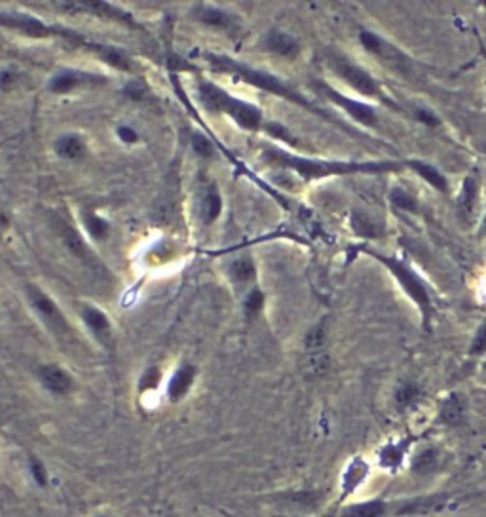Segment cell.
<instances>
[{
    "mask_svg": "<svg viewBox=\"0 0 486 517\" xmlns=\"http://www.w3.org/2000/svg\"><path fill=\"white\" fill-rule=\"evenodd\" d=\"M437 462V454L435 451H423L422 454H418L412 462V468L416 472H425V469H432L433 464Z\"/></svg>",
    "mask_w": 486,
    "mask_h": 517,
    "instance_id": "32",
    "label": "cell"
},
{
    "mask_svg": "<svg viewBox=\"0 0 486 517\" xmlns=\"http://www.w3.org/2000/svg\"><path fill=\"white\" fill-rule=\"evenodd\" d=\"M329 67L337 72L340 78L344 80L346 84H350L355 92H359V94L367 97H372V99H380L384 103H390L388 97L384 96V92H382V86L365 69H361V67L340 56H330Z\"/></svg>",
    "mask_w": 486,
    "mask_h": 517,
    "instance_id": "5",
    "label": "cell"
},
{
    "mask_svg": "<svg viewBox=\"0 0 486 517\" xmlns=\"http://www.w3.org/2000/svg\"><path fill=\"white\" fill-rule=\"evenodd\" d=\"M485 231H486V219H485Z\"/></svg>",
    "mask_w": 486,
    "mask_h": 517,
    "instance_id": "41",
    "label": "cell"
},
{
    "mask_svg": "<svg viewBox=\"0 0 486 517\" xmlns=\"http://www.w3.org/2000/svg\"><path fill=\"white\" fill-rule=\"evenodd\" d=\"M39 377L40 382H42L50 392L65 394V392L71 390L72 379L65 373L59 366H42L39 369Z\"/></svg>",
    "mask_w": 486,
    "mask_h": 517,
    "instance_id": "12",
    "label": "cell"
},
{
    "mask_svg": "<svg viewBox=\"0 0 486 517\" xmlns=\"http://www.w3.org/2000/svg\"><path fill=\"white\" fill-rule=\"evenodd\" d=\"M369 464L363 461V458H353L350 464H348V468L344 472V478H342V489H344V494H342V498L346 496H350L352 493H355L357 489L361 487V483L365 481V479L369 478Z\"/></svg>",
    "mask_w": 486,
    "mask_h": 517,
    "instance_id": "13",
    "label": "cell"
},
{
    "mask_svg": "<svg viewBox=\"0 0 486 517\" xmlns=\"http://www.w3.org/2000/svg\"><path fill=\"white\" fill-rule=\"evenodd\" d=\"M465 416V401L458 394H450L441 405V421L448 426H458Z\"/></svg>",
    "mask_w": 486,
    "mask_h": 517,
    "instance_id": "20",
    "label": "cell"
},
{
    "mask_svg": "<svg viewBox=\"0 0 486 517\" xmlns=\"http://www.w3.org/2000/svg\"><path fill=\"white\" fill-rule=\"evenodd\" d=\"M477 194H478L477 177L467 176L462 184V191H460L458 198H456V211H458V219H460L463 224H469L471 219H473Z\"/></svg>",
    "mask_w": 486,
    "mask_h": 517,
    "instance_id": "11",
    "label": "cell"
},
{
    "mask_svg": "<svg viewBox=\"0 0 486 517\" xmlns=\"http://www.w3.org/2000/svg\"><path fill=\"white\" fill-rule=\"evenodd\" d=\"M407 166L410 167L412 171H416L418 176L422 177L425 183L432 184L435 191H439V192L448 191V183H447V179H445V176L441 173L437 167H433L432 164H425V162H422V160H408Z\"/></svg>",
    "mask_w": 486,
    "mask_h": 517,
    "instance_id": "17",
    "label": "cell"
},
{
    "mask_svg": "<svg viewBox=\"0 0 486 517\" xmlns=\"http://www.w3.org/2000/svg\"><path fill=\"white\" fill-rule=\"evenodd\" d=\"M84 221H86V229L92 232V236H94L95 240H103L109 234V224H107V221H103L101 217H97V215L94 213H87Z\"/></svg>",
    "mask_w": 486,
    "mask_h": 517,
    "instance_id": "29",
    "label": "cell"
},
{
    "mask_svg": "<svg viewBox=\"0 0 486 517\" xmlns=\"http://www.w3.org/2000/svg\"><path fill=\"white\" fill-rule=\"evenodd\" d=\"M55 151H57L59 156H63V158L76 160L80 158V156H84V152H86V143H84L78 136H63L61 139H57Z\"/></svg>",
    "mask_w": 486,
    "mask_h": 517,
    "instance_id": "24",
    "label": "cell"
},
{
    "mask_svg": "<svg viewBox=\"0 0 486 517\" xmlns=\"http://www.w3.org/2000/svg\"><path fill=\"white\" fill-rule=\"evenodd\" d=\"M207 59H209V63H211L213 67H217L219 71L234 72L237 78L245 80V82H249V84H253V86H257V88L260 89H266V92L274 94V96L283 97V99H287L290 103L298 105V107H302V109H306V111L314 112L317 116H321V118L332 122V118H330L327 112H323L321 109L314 107V105L308 101L306 97L300 96L298 92L289 88L287 84H283L282 80H277L275 76H272V74H268V72L264 71H257V69H249V67H245V65L242 63H235V61L228 59V57L207 56Z\"/></svg>",
    "mask_w": 486,
    "mask_h": 517,
    "instance_id": "2",
    "label": "cell"
},
{
    "mask_svg": "<svg viewBox=\"0 0 486 517\" xmlns=\"http://www.w3.org/2000/svg\"><path fill=\"white\" fill-rule=\"evenodd\" d=\"M194 377H196V369L192 366H182L173 374L171 382H169V388H167V396L171 401H179L187 392L190 390L192 382H194Z\"/></svg>",
    "mask_w": 486,
    "mask_h": 517,
    "instance_id": "18",
    "label": "cell"
},
{
    "mask_svg": "<svg viewBox=\"0 0 486 517\" xmlns=\"http://www.w3.org/2000/svg\"><path fill=\"white\" fill-rule=\"evenodd\" d=\"M314 86L323 97H327L330 103H335L337 107H340L342 111L348 112V114H350L353 120H357L359 124H365V126H377L378 114L370 105L359 103V101H355V99H350V97L342 96L340 92H337L335 88H330L329 84H325V82H314Z\"/></svg>",
    "mask_w": 486,
    "mask_h": 517,
    "instance_id": "8",
    "label": "cell"
},
{
    "mask_svg": "<svg viewBox=\"0 0 486 517\" xmlns=\"http://www.w3.org/2000/svg\"><path fill=\"white\" fill-rule=\"evenodd\" d=\"M118 136L122 137L126 143H134V141H137V134H135L134 129H129V127H120V129H118Z\"/></svg>",
    "mask_w": 486,
    "mask_h": 517,
    "instance_id": "40",
    "label": "cell"
},
{
    "mask_svg": "<svg viewBox=\"0 0 486 517\" xmlns=\"http://www.w3.org/2000/svg\"><path fill=\"white\" fill-rule=\"evenodd\" d=\"M220 209H222V200L215 191L209 192V196H207V219L209 221H215L217 217L220 215Z\"/></svg>",
    "mask_w": 486,
    "mask_h": 517,
    "instance_id": "33",
    "label": "cell"
},
{
    "mask_svg": "<svg viewBox=\"0 0 486 517\" xmlns=\"http://www.w3.org/2000/svg\"><path fill=\"white\" fill-rule=\"evenodd\" d=\"M158 381H160V371L158 369H149V373L145 374L142 377V382H141V388H154L158 384Z\"/></svg>",
    "mask_w": 486,
    "mask_h": 517,
    "instance_id": "39",
    "label": "cell"
},
{
    "mask_svg": "<svg viewBox=\"0 0 486 517\" xmlns=\"http://www.w3.org/2000/svg\"><path fill=\"white\" fill-rule=\"evenodd\" d=\"M94 48H95V52H97V54L105 59V61H109L110 65H114V67L122 69V71H129V61H127L126 57L122 56L118 50L109 48V46H103V44L94 46Z\"/></svg>",
    "mask_w": 486,
    "mask_h": 517,
    "instance_id": "28",
    "label": "cell"
},
{
    "mask_svg": "<svg viewBox=\"0 0 486 517\" xmlns=\"http://www.w3.org/2000/svg\"><path fill=\"white\" fill-rule=\"evenodd\" d=\"M87 74H80V72H59L55 74L52 82H50V89L54 94H67V92H72V89L80 86L84 80H86Z\"/></svg>",
    "mask_w": 486,
    "mask_h": 517,
    "instance_id": "25",
    "label": "cell"
},
{
    "mask_svg": "<svg viewBox=\"0 0 486 517\" xmlns=\"http://www.w3.org/2000/svg\"><path fill=\"white\" fill-rule=\"evenodd\" d=\"M410 443H408V439H401V441H395V443H388L380 449V453H378V462H380V466L385 469H397L405 461V456H407V451Z\"/></svg>",
    "mask_w": 486,
    "mask_h": 517,
    "instance_id": "15",
    "label": "cell"
},
{
    "mask_svg": "<svg viewBox=\"0 0 486 517\" xmlns=\"http://www.w3.org/2000/svg\"><path fill=\"white\" fill-rule=\"evenodd\" d=\"M52 223H54V229H55V232H57V236L61 238L65 247H67V249H69L74 257H78L80 261L86 264L97 263V261H95L94 251L87 247L84 238L80 236V232L76 231V229H74V226H72L67 219H63L61 215L55 213L54 217H52Z\"/></svg>",
    "mask_w": 486,
    "mask_h": 517,
    "instance_id": "9",
    "label": "cell"
},
{
    "mask_svg": "<svg viewBox=\"0 0 486 517\" xmlns=\"http://www.w3.org/2000/svg\"><path fill=\"white\" fill-rule=\"evenodd\" d=\"M266 48L274 52L275 56L285 57V59H295L300 52L298 42L290 34L282 31H272L266 36Z\"/></svg>",
    "mask_w": 486,
    "mask_h": 517,
    "instance_id": "14",
    "label": "cell"
},
{
    "mask_svg": "<svg viewBox=\"0 0 486 517\" xmlns=\"http://www.w3.org/2000/svg\"><path fill=\"white\" fill-rule=\"evenodd\" d=\"M200 99L209 111L224 112L234 122H237L243 129L255 131L262 124V114L255 105H249L242 101V99L228 96L224 89L215 86L211 82H202L200 84Z\"/></svg>",
    "mask_w": 486,
    "mask_h": 517,
    "instance_id": "3",
    "label": "cell"
},
{
    "mask_svg": "<svg viewBox=\"0 0 486 517\" xmlns=\"http://www.w3.org/2000/svg\"><path fill=\"white\" fill-rule=\"evenodd\" d=\"M353 229L357 231V234L361 236H377L378 232L374 231V226L369 223V221H363L359 215L353 217Z\"/></svg>",
    "mask_w": 486,
    "mask_h": 517,
    "instance_id": "36",
    "label": "cell"
},
{
    "mask_svg": "<svg viewBox=\"0 0 486 517\" xmlns=\"http://www.w3.org/2000/svg\"><path fill=\"white\" fill-rule=\"evenodd\" d=\"M327 326L329 324H327V318H325L308 331L306 341H304V352L327 350V335H329V327Z\"/></svg>",
    "mask_w": 486,
    "mask_h": 517,
    "instance_id": "23",
    "label": "cell"
},
{
    "mask_svg": "<svg viewBox=\"0 0 486 517\" xmlns=\"http://www.w3.org/2000/svg\"><path fill=\"white\" fill-rule=\"evenodd\" d=\"M330 369V356L327 350L304 352L302 373L306 379H319Z\"/></svg>",
    "mask_w": 486,
    "mask_h": 517,
    "instance_id": "16",
    "label": "cell"
},
{
    "mask_svg": "<svg viewBox=\"0 0 486 517\" xmlns=\"http://www.w3.org/2000/svg\"><path fill=\"white\" fill-rule=\"evenodd\" d=\"M392 202L399 209H405V211H416L418 209V204H416L414 196H410L407 191L403 189H395L392 192Z\"/></svg>",
    "mask_w": 486,
    "mask_h": 517,
    "instance_id": "30",
    "label": "cell"
},
{
    "mask_svg": "<svg viewBox=\"0 0 486 517\" xmlns=\"http://www.w3.org/2000/svg\"><path fill=\"white\" fill-rule=\"evenodd\" d=\"M192 147H194V151H196L200 156H211L213 154V145L209 143V139H205V137L200 136V134H196L194 139H192Z\"/></svg>",
    "mask_w": 486,
    "mask_h": 517,
    "instance_id": "35",
    "label": "cell"
},
{
    "mask_svg": "<svg viewBox=\"0 0 486 517\" xmlns=\"http://www.w3.org/2000/svg\"><path fill=\"white\" fill-rule=\"evenodd\" d=\"M196 17L205 25L211 27H220V29H230L234 25V17L222 12L219 8H211V6H200L196 10Z\"/></svg>",
    "mask_w": 486,
    "mask_h": 517,
    "instance_id": "22",
    "label": "cell"
},
{
    "mask_svg": "<svg viewBox=\"0 0 486 517\" xmlns=\"http://www.w3.org/2000/svg\"><path fill=\"white\" fill-rule=\"evenodd\" d=\"M420 396V388L414 382H403L399 384V388L395 390V403L399 407H407L410 403H414Z\"/></svg>",
    "mask_w": 486,
    "mask_h": 517,
    "instance_id": "27",
    "label": "cell"
},
{
    "mask_svg": "<svg viewBox=\"0 0 486 517\" xmlns=\"http://www.w3.org/2000/svg\"><path fill=\"white\" fill-rule=\"evenodd\" d=\"M82 318L87 324V327L94 331L99 339L103 341H109L110 337V321L109 318L103 314L99 308H94V306H84L82 310Z\"/></svg>",
    "mask_w": 486,
    "mask_h": 517,
    "instance_id": "21",
    "label": "cell"
},
{
    "mask_svg": "<svg viewBox=\"0 0 486 517\" xmlns=\"http://www.w3.org/2000/svg\"><path fill=\"white\" fill-rule=\"evenodd\" d=\"M67 8H78V10H86V12H94L97 16L101 17H109V19H116V21H122V23L127 25H134L131 21V17L124 14V12H120L114 6H110L107 2H80V4H67Z\"/></svg>",
    "mask_w": 486,
    "mask_h": 517,
    "instance_id": "19",
    "label": "cell"
},
{
    "mask_svg": "<svg viewBox=\"0 0 486 517\" xmlns=\"http://www.w3.org/2000/svg\"><path fill=\"white\" fill-rule=\"evenodd\" d=\"M264 306V293L260 289H253L249 297H247V303H245V314L247 318H255Z\"/></svg>",
    "mask_w": 486,
    "mask_h": 517,
    "instance_id": "31",
    "label": "cell"
},
{
    "mask_svg": "<svg viewBox=\"0 0 486 517\" xmlns=\"http://www.w3.org/2000/svg\"><path fill=\"white\" fill-rule=\"evenodd\" d=\"M27 295H29V301H31L32 308L39 312L40 318L44 319L46 324L55 335L59 337H69L71 335V327L65 319L63 312L59 310V306L55 304V301H52L40 287H29L27 289Z\"/></svg>",
    "mask_w": 486,
    "mask_h": 517,
    "instance_id": "7",
    "label": "cell"
},
{
    "mask_svg": "<svg viewBox=\"0 0 486 517\" xmlns=\"http://www.w3.org/2000/svg\"><path fill=\"white\" fill-rule=\"evenodd\" d=\"M359 42L363 48L370 52L372 56H377L378 59H382V63L388 65L393 71L403 72V74H408L412 71L410 59L397 46H393L392 42H388V40L378 36L372 31H361Z\"/></svg>",
    "mask_w": 486,
    "mask_h": 517,
    "instance_id": "6",
    "label": "cell"
},
{
    "mask_svg": "<svg viewBox=\"0 0 486 517\" xmlns=\"http://www.w3.org/2000/svg\"><path fill=\"white\" fill-rule=\"evenodd\" d=\"M416 118L420 120L422 124H425V126H432V127H437L441 124V120L433 114L430 109H416Z\"/></svg>",
    "mask_w": 486,
    "mask_h": 517,
    "instance_id": "37",
    "label": "cell"
},
{
    "mask_svg": "<svg viewBox=\"0 0 486 517\" xmlns=\"http://www.w3.org/2000/svg\"><path fill=\"white\" fill-rule=\"evenodd\" d=\"M369 253L377 259L378 263H382L388 271L392 272L393 278L399 279V284L401 287L405 289V293H407L408 297L414 301L416 306L420 308L423 327H430V319H432L433 314V304L432 297H430V291H427V286L423 284L422 279L418 278V274H416L412 268H408L407 264L401 263L399 259H393V257H388V255L382 253H372V251H369Z\"/></svg>",
    "mask_w": 486,
    "mask_h": 517,
    "instance_id": "4",
    "label": "cell"
},
{
    "mask_svg": "<svg viewBox=\"0 0 486 517\" xmlns=\"http://www.w3.org/2000/svg\"><path fill=\"white\" fill-rule=\"evenodd\" d=\"M230 274L235 282H249L255 278V264L249 257L237 259L235 263L230 264Z\"/></svg>",
    "mask_w": 486,
    "mask_h": 517,
    "instance_id": "26",
    "label": "cell"
},
{
    "mask_svg": "<svg viewBox=\"0 0 486 517\" xmlns=\"http://www.w3.org/2000/svg\"><path fill=\"white\" fill-rule=\"evenodd\" d=\"M31 472L32 478L39 485H46V469L42 466V462L36 461V458H31Z\"/></svg>",
    "mask_w": 486,
    "mask_h": 517,
    "instance_id": "38",
    "label": "cell"
},
{
    "mask_svg": "<svg viewBox=\"0 0 486 517\" xmlns=\"http://www.w3.org/2000/svg\"><path fill=\"white\" fill-rule=\"evenodd\" d=\"M486 350V324L478 327L477 335H475V339L471 342L469 352L473 356H478V354H483Z\"/></svg>",
    "mask_w": 486,
    "mask_h": 517,
    "instance_id": "34",
    "label": "cell"
},
{
    "mask_svg": "<svg viewBox=\"0 0 486 517\" xmlns=\"http://www.w3.org/2000/svg\"><path fill=\"white\" fill-rule=\"evenodd\" d=\"M266 160L274 166L293 169L304 179H317L329 176H352V173H385V171H399L401 166L395 162H325V160L300 158L295 154L283 151L268 149Z\"/></svg>",
    "mask_w": 486,
    "mask_h": 517,
    "instance_id": "1",
    "label": "cell"
},
{
    "mask_svg": "<svg viewBox=\"0 0 486 517\" xmlns=\"http://www.w3.org/2000/svg\"><path fill=\"white\" fill-rule=\"evenodd\" d=\"M0 25L21 31L25 34H31V36H50L54 32L42 21L27 16V14H0Z\"/></svg>",
    "mask_w": 486,
    "mask_h": 517,
    "instance_id": "10",
    "label": "cell"
}]
</instances>
